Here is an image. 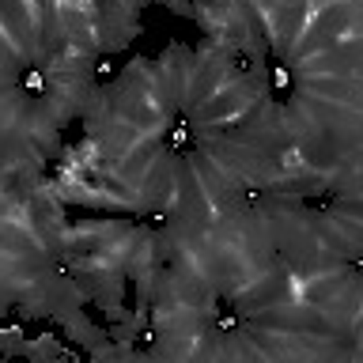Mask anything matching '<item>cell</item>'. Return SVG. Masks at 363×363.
I'll return each instance as SVG.
<instances>
[{
	"mask_svg": "<svg viewBox=\"0 0 363 363\" xmlns=\"http://www.w3.org/2000/svg\"><path fill=\"white\" fill-rule=\"evenodd\" d=\"M102 53H121L140 34V4L136 0H99Z\"/></svg>",
	"mask_w": 363,
	"mask_h": 363,
	"instance_id": "1",
	"label": "cell"
}]
</instances>
